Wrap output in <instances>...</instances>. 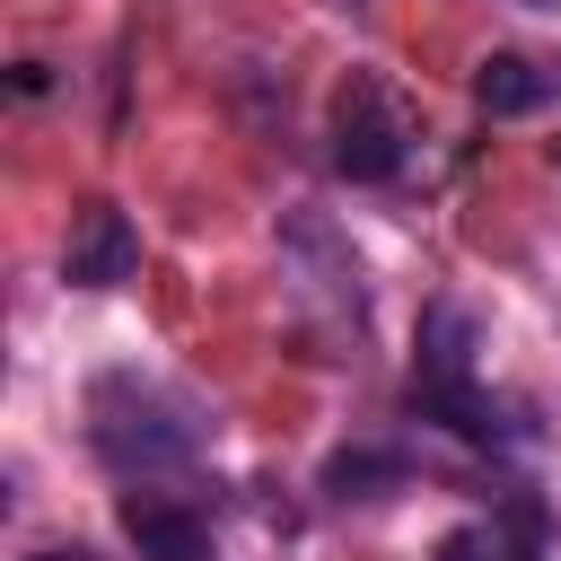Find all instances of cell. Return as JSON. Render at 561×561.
Listing matches in <instances>:
<instances>
[{"label":"cell","instance_id":"6","mask_svg":"<svg viewBox=\"0 0 561 561\" xmlns=\"http://www.w3.org/2000/svg\"><path fill=\"white\" fill-rule=\"evenodd\" d=\"M412 482V456L403 447H333L324 456V500H386Z\"/></svg>","mask_w":561,"mask_h":561},{"label":"cell","instance_id":"9","mask_svg":"<svg viewBox=\"0 0 561 561\" xmlns=\"http://www.w3.org/2000/svg\"><path fill=\"white\" fill-rule=\"evenodd\" d=\"M26 561H96L88 543H53V552H26Z\"/></svg>","mask_w":561,"mask_h":561},{"label":"cell","instance_id":"7","mask_svg":"<svg viewBox=\"0 0 561 561\" xmlns=\"http://www.w3.org/2000/svg\"><path fill=\"white\" fill-rule=\"evenodd\" d=\"M552 96V79L526 61V53H491L482 70H473V105L491 114V123H517V114H535Z\"/></svg>","mask_w":561,"mask_h":561},{"label":"cell","instance_id":"5","mask_svg":"<svg viewBox=\"0 0 561 561\" xmlns=\"http://www.w3.org/2000/svg\"><path fill=\"white\" fill-rule=\"evenodd\" d=\"M438 386H473V316H465V307H430V316H421L412 394H438Z\"/></svg>","mask_w":561,"mask_h":561},{"label":"cell","instance_id":"2","mask_svg":"<svg viewBox=\"0 0 561 561\" xmlns=\"http://www.w3.org/2000/svg\"><path fill=\"white\" fill-rule=\"evenodd\" d=\"M333 167L351 184H394L403 175V114L377 79H342L333 96Z\"/></svg>","mask_w":561,"mask_h":561},{"label":"cell","instance_id":"1","mask_svg":"<svg viewBox=\"0 0 561 561\" xmlns=\"http://www.w3.org/2000/svg\"><path fill=\"white\" fill-rule=\"evenodd\" d=\"M88 438H96V456H105L114 473H131V482L175 473V465L193 456V421H184L158 386H140V377H105V386L88 394Z\"/></svg>","mask_w":561,"mask_h":561},{"label":"cell","instance_id":"8","mask_svg":"<svg viewBox=\"0 0 561 561\" xmlns=\"http://www.w3.org/2000/svg\"><path fill=\"white\" fill-rule=\"evenodd\" d=\"M438 561H508V543H500L491 526H456V535L438 543Z\"/></svg>","mask_w":561,"mask_h":561},{"label":"cell","instance_id":"3","mask_svg":"<svg viewBox=\"0 0 561 561\" xmlns=\"http://www.w3.org/2000/svg\"><path fill=\"white\" fill-rule=\"evenodd\" d=\"M131 272H140V237H131V219H123L114 202H88V210L70 219L61 280H79V289H123Z\"/></svg>","mask_w":561,"mask_h":561},{"label":"cell","instance_id":"4","mask_svg":"<svg viewBox=\"0 0 561 561\" xmlns=\"http://www.w3.org/2000/svg\"><path fill=\"white\" fill-rule=\"evenodd\" d=\"M123 535H131L140 561H219V552H210V526H202L184 500H158V491L123 500Z\"/></svg>","mask_w":561,"mask_h":561},{"label":"cell","instance_id":"10","mask_svg":"<svg viewBox=\"0 0 561 561\" xmlns=\"http://www.w3.org/2000/svg\"><path fill=\"white\" fill-rule=\"evenodd\" d=\"M526 9H561V0H526Z\"/></svg>","mask_w":561,"mask_h":561}]
</instances>
